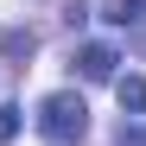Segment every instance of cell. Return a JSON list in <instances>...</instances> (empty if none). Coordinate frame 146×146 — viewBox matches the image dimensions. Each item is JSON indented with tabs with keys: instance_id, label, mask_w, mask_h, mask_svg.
Listing matches in <instances>:
<instances>
[{
	"instance_id": "obj_1",
	"label": "cell",
	"mask_w": 146,
	"mask_h": 146,
	"mask_svg": "<svg viewBox=\"0 0 146 146\" xmlns=\"http://www.w3.org/2000/svg\"><path fill=\"white\" fill-rule=\"evenodd\" d=\"M38 133L51 140V146H76L89 133V102L76 89H57V95H44L38 102Z\"/></svg>"
},
{
	"instance_id": "obj_2",
	"label": "cell",
	"mask_w": 146,
	"mask_h": 146,
	"mask_svg": "<svg viewBox=\"0 0 146 146\" xmlns=\"http://www.w3.org/2000/svg\"><path fill=\"white\" fill-rule=\"evenodd\" d=\"M70 70H76L83 83H121V51H114L108 38H89V44H76Z\"/></svg>"
},
{
	"instance_id": "obj_3",
	"label": "cell",
	"mask_w": 146,
	"mask_h": 146,
	"mask_svg": "<svg viewBox=\"0 0 146 146\" xmlns=\"http://www.w3.org/2000/svg\"><path fill=\"white\" fill-rule=\"evenodd\" d=\"M114 95H121V108H127V114H146V76H121Z\"/></svg>"
},
{
	"instance_id": "obj_4",
	"label": "cell",
	"mask_w": 146,
	"mask_h": 146,
	"mask_svg": "<svg viewBox=\"0 0 146 146\" xmlns=\"http://www.w3.org/2000/svg\"><path fill=\"white\" fill-rule=\"evenodd\" d=\"M0 57H7V64H26V57H32V32H19V26L0 32Z\"/></svg>"
},
{
	"instance_id": "obj_5",
	"label": "cell",
	"mask_w": 146,
	"mask_h": 146,
	"mask_svg": "<svg viewBox=\"0 0 146 146\" xmlns=\"http://www.w3.org/2000/svg\"><path fill=\"white\" fill-rule=\"evenodd\" d=\"M108 19L114 26H133V19H146V0H108Z\"/></svg>"
},
{
	"instance_id": "obj_6",
	"label": "cell",
	"mask_w": 146,
	"mask_h": 146,
	"mask_svg": "<svg viewBox=\"0 0 146 146\" xmlns=\"http://www.w3.org/2000/svg\"><path fill=\"white\" fill-rule=\"evenodd\" d=\"M19 114H26L19 102H0V146H7V140H19V127H26Z\"/></svg>"
},
{
	"instance_id": "obj_7",
	"label": "cell",
	"mask_w": 146,
	"mask_h": 146,
	"mask_svg": "<svg viewBox=\"0 0 146 146\" xmlns=\"http://www.w3.org/2000/svg\"><path fill=\"white\" fill-rule=\"evenodd\" d=\"M127 140H133V146H146V127H133V133H127Z\"/></svg>"
}]
</instances>
